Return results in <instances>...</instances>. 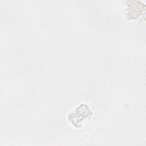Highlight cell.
I'll use <instances>...</instances> for the list:
<instances>
[{
	"label": "cell",
	"instance_id": "cell-1",
	"mask_svg": "<svg viewBox=\"0 0 146 146\" xmlns=\"http://www.w3.org/2000/svg\"><path fill=\"white\" fill-rule=\"evenodd\" d=\"M92 112L89 107L84 104H81L74 111L69 113L68 120L76 127H80V124L92 116Z\"/></svg>",
	"mask_w": 146,
	"mask_h": 146
}]
</instances>
